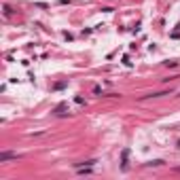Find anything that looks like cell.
<instances>
[{
	"label": "cell",
	"instance_id": "obj_2",
	"mask_svg": "<svg viewBox=\"0 0 180 180\" xmlns=\"http://www.w3.org/2000/svg\"><path fill=\"white\" fill-rule=\"evenodd\" d=\"M178 172H180V168H178Z\"/></svg>",
	"mask_w": 180,
	"mask_h": 180
},
{
	"label": "cell",
	"instance_id": "obj_1",
	"mask_svg": "<svg viewBox=\"0 0 180 180\" xmlns=\"http://www.w3.org/2000/svg\"><path fill=\"white\" fill-rule=\"evenodd\" d=\"M17 155H13V153H2L0 155V163H4V161H9V159H15Z\"/></svg>",
	"mask_w": 180,
	"mask_h": 180
}]
</instances>
